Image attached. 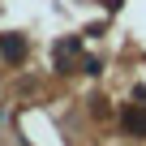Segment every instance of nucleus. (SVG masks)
Listing matches in <instances>:
<instances>
[{
	"label": "nucleus",
	"instance_id": "1",
	"mask_svg": "<svg viewBox=\"0 0 146 146\" xmlns=\"http://www.w3.org/2000/svg\"><path fill=\"white\" fill-rule=\"evenodd\" d=\"M0 56H5L9 64H22L26 60V39L22 35H0Z\"/></svg>",
	"mask_w": 146,
	"mask_h": 146
},
{
	"label": "nucleus",
	"instance_id": "2",
	"mask_svg": "<svg viewBox=\"0 0 146 146\" xmlns=\"http://www.w3.org/2000/svg\"><path fill=\"white\" fill-rule=\"evenodd\" d=\"M125 129H129V133H146V112L129 108V112H125Z\"/></svg>",
	"mask_w": 146,
	"mask_h": 146
}]
</instances>
